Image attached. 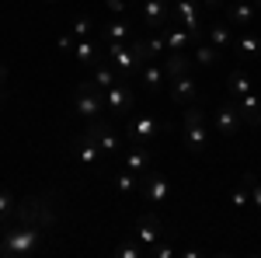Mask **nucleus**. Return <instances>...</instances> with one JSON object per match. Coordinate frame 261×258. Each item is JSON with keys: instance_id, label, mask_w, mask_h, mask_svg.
I'll return each instance as SVG.
<instances>
[{"instance_id": "40", "label": "nucleus", "mask_w": 261, "mask_h": 258, "mask_svg": "<svg viewBox=\"0 0 261 258\" xmlns=\"http://www.w3.org/2000/svg\"><path fill=\"white\" fill-rule=\"evenodd\" d=\"M45 4H60V0H45Z\"/></svg>"}, {"instance_id": "7", "label": "nucleus", "mask_w": 261, "mask_h": 258, "mask_svg": "<svg viewBox=\"0 0 261 258\" xmlns=\"http://www.w3.org/2000/svg\"><path fill=\"white\" fill-rule=\"evenodd\" d=\"M70 154H73V160L81 164V171H94L105 150L98 147V139H94L91 133H87V129H84L81 136H73V139H70Z\"/></svg>"}, {"instance_id": "11", "label": "nucleus", "mask_w": 261, "mask_h": 258, "mask_svg": "<svg viewBox=\"0 0 261 258\" xmlns=\"http://www.w3.org/2000/svg\"><path fill=\"white\" fill-rule=\"evenodd\" d=\"M164 126L161 119H153V115H136V119H129V143H150L153 136H161Z\"/></svg>"}, {"instance_id": "36", "label": "nucleus", "mask_w": 261, "mask_h": 258, "mask_svg": "<svg viewBox=\"0 0 261 258\" xmlns=\"http://www.w3.org/2000/svg\"><path fill=\"white\" fill-rule=\"evenodd\" d=\"M105 7H108L112 14H119V18H125V11H129V4H125V0H105Z\"/></svg>"}, {"instance_id": "25", "label": "nucleus", "mask_w": 261, "mask_h": 258, "mask_svg": "<svg viewBox=\"0 0 261 258\" xmlns=\"http://www.w3.org/2000/svg\"><path fill=\"white\" fill-rule=\"evenodd\" d=\"M73 60L81 63V66H94V63L101 60V53H98V45L91 39H77L73 42Z\"/></svg>"}, {"instance_id": "17", "label": "nucleus", "mask_w": 261, "mask_h": 258, "mask_svg": "<svg viewBox=\"0 0 261 258\" xmlns=\"http://www.w3.org/2000/svg\"><path fill=\"white\" fill-rule=\"evenodd\" d=\"M125 168L143 178L146 168H150V143H133V147L125 150Z\"/></svg>"}, {"instance_id": "26", "label": "nucleus", "mask_w": 261, "mask_h": 258, "mask_svg": "<svg viewBox=\"0 0 261 258\" xmlns=\"http://www.w3.org/2000/svg\"><path fill=\"white\" fill-rule=\"evenodd\" d=\"M226 87H230V95H233V98H244V95H251V91H254V87H251V77L244 74L241 66H233V70L226 74Z\"/></svg>"}, {"instance_id": "23", "label": "nucleus", "mask_w": 261, "mask_h": 258, "mask_svg": "<svg viewBox=\"0 0 261 258\" xmlns=\"http://www.w3.org/2000/svg\"><path fill=\"white\" fill-rule=\"evenodd\" d=\"M192 63H195V66H220V63H223V49H216L213 42L202 39L199 45H195V56H192Z\"/></svg>"}, {"instance_id": "6", "label": "nucleus", "mask_w": 261, "mask_h": 258, "mask_svg": "<svg viewBox=\"0 0 261 258\" xmlns=\"http://www.w3.org/2000/svg\"><path fill=\"white\" fill-rule=\"evenodd\" d=\"M112 115H101V119L94 122H87V133L98 139V147L105 150V154H125V147H122V136H119V129L112 126Z\"/></svg>"}, {"instance_id": "28", "label": "nucleus", "mask_w": 261, "mask_h": 258, "mask_svg": "<svg viewBox=\"0 0 261 258\" xmlns=\"http://www.w3.org/2000/svg\"><path fill=\"white\" fill-rule=\"evenodd\" d=\"M105 39H108V42H129V39H133V32H129V21H125V18L108 21V25H105Z\"/></svg>"}, {"instance_id": "38", "label": "nucleus", "mask_w": 261, "mask_h": 258, "mask_svg": "<svg viewBox=\"0 0 261 258\" xmlns=\"http://www.w3.org/2000/svg\"><path fill=\"white\" fill-rule=\"evenodd\" d=\"M4 87H7V66L0 63V91H4Z\"/></svg>"}, {"instance_id": "30", "label": "nucleus", "mask_w": 261, "mask_h": 258, "mask_svg": "<svg viewBox=\"0 0 261 258\" xmlns=\"http://www.w3.org/2000/svg\"><path fill=\"white\" fill-rule=\"evenodd\" d=\"M143 45H146V56L150 60H164V53H167V42H164V32H157V35H150V39H143Z\"/></svg>"}, {"instance_id": "8", "label": "nucleus", "mask_w": 261, "mask_h": 258, "mask_svg": "<svg viewBox=\"0 0 261 258\" xmlns=\"http://www.w3.org/2000/svg\"><path fill=\"white\" fill-rule=\"evenodd\" d=\"M105 105H108V115L112 119H129L133 115V105H136V95H133V87L129 84H112L108 91H105Z\"/></svg>"}, {"instance_id": "9", "label": "nucleus", "mask_w": 261, "mask_h": 258, "mask_svg": "<svg viewBox=\"0 0 261 258\" xmlns=\"http://www.w3.org/2000/svg\"><path fill=\"white\" fill-rule=\"evenodd\" d=\"M216 133L220 136H237L241 133V126H244V119H241V108H237V98H230V101H220V108H216Z\"/></svg>"}, {"instance_id": "31", "label": "nucleus", "mask_w": 261, "mask_h": 258, "mask_svg": "<svg viewBox=\"0 0 261 258\" xmlns=\"http://www.w3.org/2000/svg\"><path fill=\"white\" fill-rule=\"evenodd\" d=\"M115 255L119 258H143L146 248H143L140 241H122V244H115Z\"/></svg>"}, {"instance_id": "24", "label": "nucleus", "mask_w": 261, "mask_h": 258, "mask_svg": "<svg viewBox=\"0 0 261 258\" xmlns=\"http://www.w3.org/2000/svg\"><path fill=\"white\" fill-rule=\"evenodd\" d=\"M94 84H98L101 91H108L112 84H119V70H115V63H112V60L101 56V60L94 63Z\"/></svg>"}, {"instance_id": "39", "label": "nucleus", "mask_w": 261, "mask_h": 258, "mask_svg": "<svg viewBox=\"0 0 261 258\" xmlns=\"http://www.w3.org/2000/svg\"><path fill=\"white\" fill-rule=\"evenodd\" d=\"M251 4H254V7H258V11H261V0H251Z\"/></svg>"}, {"instance_id": "10", "label": "nucleus", "mask_w": 261, "mask_h": 258, "mask_svg": "<svg viewBox=\"0 0 261 258\" xmlns=\"http://www.w3.org/2000/svg\"><path fill=\"white\" fill-rule=\"evenodd\" d=\"M143 196H146L150 206H164V202L171 199V181L164 178L161 171L146 168V175H143Z\"/></svg>"}, {"instance_id": "13", "label": "nucleus", "mask_w": 261, "mask_h": 258, "mask_svg": "<svg viewBox=\"0 0 261 258\" xmlns=\"http://www.w3.org/2000/svg\"><path fill=\"white\" fill-rule=\"evenodd\" d=\"M195 98H199V84H195V77L192 74H181V77L171 80V101L174 105H195Z\"/></svg>"}, {"instance_id": "29", "label": "nucleus", "mask_w": 261, "mask_h": 258, "mask_svg": "<svg viewBox=\"0 0 261 258\" xmlns=\"http://www.w3.org/2000/svg\"><path fill=\"white\" fill-rule=\"evenodd\" d=\"M112 185H115V192L129 196V192H136V185H140V175H133V171L125 168V171H119V175L112 178Z\"/></svg>"}, {"instance_id": "1", "label": "nucleus", "mask_w": 261, "mask_h": 258, "mask_svg": "<svg viewBox=\"0 0 261 258\" xmlns=\"http://www.w3.org/2000/svg\"><path fill=\"white\" fill-rule=\"evenodd\" d=\"M45 230L42 227H28V223H14L0 230V258H28L39 251Z\"/></svg>"}, {"instance_id": "37", "label": "nucleus", "mask_w": 261, "mask_h": 258, "mask_svg": "<svg viewBox=\"0 0 261 258\" xmlns=\"http://www.w3.org/2000/svg\"><path fill=\"white\" fill-rule=\"evenodd\" d=\"M205 11H223V0H199Z\"/></svg>"}, {"instance_id": "14", "label": "nucleus", "mask_w": 261, "mask_h": 258, "mask_svg": "<svg viewBox=\"0 0 261 258\" xmlns=\"http://www.w3.org/2000/svg\"><path fill=\"white\" fill-rule=\"evenodd\" d=\"M171 0H143V21L150 25V28H164L167 21H171Z\"/></svg>"}, {"instance_id": "21", "label": "nucleus", "mask_w": 261, "mask_h": 258, "mask_svg": "<svg viewBox=\"0 0 261 258\" xmlns=\"http://www.w3.org/2000/svg\"><path fill=\"white\" fill-rule=\"evenodd\" d=\"M205 42H213L216 49H233V28L226 21H213L205 28Z\"/></svg>"}, {"instance_id": "32", "label": "nucleus", "mask_w": 261, "mask_h": 258, "mask_svg": "<svg viewBox=\"0 0 261 258\" xmlns=\"http://www.w3.org/2000/svg\"><path fill=\"white\" fill-rule=\"evenodd\" d=\"M244 185H247V192H251V202L261 209V181H258V175H251V171H244Z\"/></svg>"}, {"instance_id": "20", "label": "nucleus", "mask_w": 261, "mask_h": 258, "mask_svg": "<svg viewBox=\"0 0 261 258\" xmlns=\"http://www.w3.org/2000/svg\"><path fill=\"white\" fill-rule=\"evenodd\" d=\"M258 14V7L247 0V4H233V7H226V25L230 28H251V21Z\"/></svg>"}, {"instance_id": "27", "label": "nucleus", "mask_w": 261, "mask_h": 258, "mask_svg": "<svg viewBox=\"0 0 261 258\" xmlns=\"http://www.w3.org/2000/svg\"><path fill=\"white\" fill-rule=\"evenodd\" d=\"M14 209H18V196H14L11 189H0V230H4V227H11Z\"/></svg>"}, {"instance_id": "4", "label": "nucleus", "mask_w": 261, "mask_h": 258, "mask_svg": "<svg viewBox=\"0 0 261 258\" xmlns=\"http://www.w3.org/2000/svg\"><path fill=\"white\" fill-rule=\"evenodd\" d=\"M73 112L84 122H94L101 115H108V105H105V91H101L94 80H81L77 84V95H73Z\"/></svg>"}, {"instance_id": "18", "label": "nucleus", "mask_w": 261, "mask_h": 258, "mask_svg": "<svg viewBox=\"0 0 261 258\" xmlns=\"http://www.w3.org/2000/svg\"><path fill=\"white\" fill-rule=\"evenodd\" d=\"M161 66H164V77L174 80V77H181V74H192V66H195V63L188 60L185 53H171V49H167V53H164V60H161Z\"/></svg>"}, {"instance_id": "19", "label": "nucleus", "mask_w": 261, "mask_h": 258, "mask_svg": "<svg viewBox=\"0 0 261 258\" xmlns=\"http://www.w3.org/2000/svg\"><path fill=\"white\" fill-rule=\"evenodd\" d=\"M237 108H241V119L251 126V129H261V98L251 91V95H244L237 98Z\"/></svg>"}, {"instance_id": "3", "label": "nucleus", "mask_w": 261, "mask_h": 258, "mask_svg": "<svg viewBox=\"0 0 261 258\" xmlns=\"http://www.w3.org/2000/svg\"><path fill=\"white\" fill-rule=\"evenodd\" d=\"M14 223H28V227H42V230H49V227L56 223L53 196H24V199H18Z\"/></svg>"}, {"instance_id": "15", "label": "nucleus", "mask_w": 261, "mask_h": 258, "mask_svg": "<svg viewBox=\"0 0 261 258\" xmlns=\"http://www.w3.org/2000/svg\"><path fill=\"white\" fill-rule=\"evenodd\" d=\"M164 42H167V49H171V53H185L188 45H195L192 32H188L181 21H174V25H164Z\"/></svg>"}, {"instance_id": "22", "label": "nucleus", "mask_w": 261, "mask_h": 258, "mask_svg": "<svg viewBox=\"0 0 261 258\" xmlns=\"http://www.w3.org/2000/svg\"><path fill=\"white\" fill-rule=\"evenodd\" d=\"M140 77H143V84L150 87V95H161L164 91V84H167V77H164V66L157 60H150L146 66L140 70Z\"/></svg>"}, {"instance_id": "41", "label": "nucleus", "mask_w": 261, "mask_h": 258, "mask_svg": "<svg viewBox=\"0 0 261 258\" xmlns=\"http://www.w3.org/2000/svg\"><path fill=\"white\" fill-rule=\"evenodd\" d=\"M0 98H4V91H0Z\"/></svg>"}, {"instance_id": "33", "label": "nucleus", "mask_w": 261, "mask_h": 258, "mask_svg": "<svg viewBox=\"0 0 261 258\" xmlns=\"http://www.w3.org/2000/svg\"><path fill=\"white\" fill-rule=\"evenodd\" d=\"M94 35V21L87 18V14H81V18L73 21V39H91Z\"/></svg>"}, {"instance_id": "34", "label": "nucleus", "mask_w": 261, "mask_h": 258, "mask_svg": "<svg viewBox=\"0 0 261 258\" xmlns=\"http://www.w3.org/2000/svg\"><path fill=\"white\" fill-rule=\"evenodd\" d=\"M247 199H251V192H247V185H237V189H230V202L233 206H247Z\"/></svg>"}, {"instance_id": "16", "label": "nucleus", "mask_w": 261, "mask_h": 258, "mask_svg": "<svg viewBox=\"0 0 261 258\" xmlns=\"http://www.w3.org/2000/svg\"><path fill=\"white\" fill-rule=\"evenodd\" d=\"M233 53H237V60H241V63L258 60V56H261V35H254V32L237 35V39H233Z\"/></svg>"}, {"instance_id": "5", "label": "nucleus", "mask_w": 261, "mask_h": 258, "mask_svg": "<svg viewBox=\"0 0 261 258\" xmlns=\"http://www.w3.org/2000/svg\"><path fill=\"white\" fill-rule=\"evenodd\" d=\"M185 147L195 157L209 150V126H205V112H202L199 105H188L185 108Z\"/></svg>"}, {"instance_id": "2", "label": "nucleus", "mask_w": 261, "mask_h": 258, "mask_svg": "<svg viewBox=\"0 0 261 258\" xmlns=\"http://www.w3.org/2000/svg\"><path fill=\"white\" fill-rule=\"evenodd\" d=\"M108 60L115 63V70H119L122 80H129L150 63V56H146L143 39H133V42H108Z\"/></svg>"}, {"instance_id": "35", "label": "nucleus", "mask_w": 261, "mask_h": 258, "mask_svg": "<svg viewBox=\"0 0 261 258\" xmlns=\"http://www.w3.org/2000/svg\"><path fill=\"white\" fill-rule=\"evenodd\" d=\"M73 32H66V35H60V39H56V49H60V53H73Z\"/></svg>"}, {"instance_id": "12", "label": "nucleus", "mask_w": 261, "mask_h": 258, "mask_svg": "<svg viewBox=\"0 0 261 258\" xmlns=\"http://www.w3.org/2000/svg\"><path fill=\"white\" fill-rule=\"evenodd\" d=\"M133 238H136L143 248L150 251V248H153V244L164 238V223H161V217H157V213H143V217L136 220V234H133Z\"/></svg>"}]
</instances>
